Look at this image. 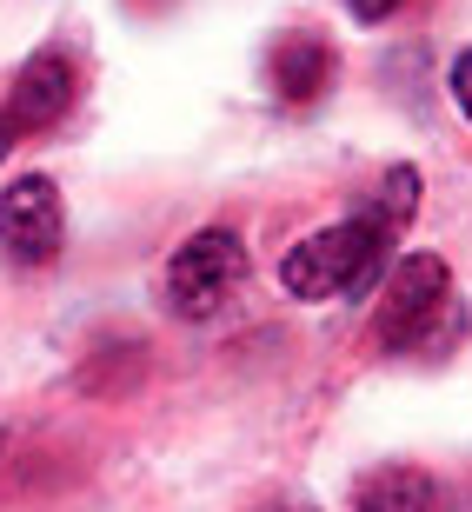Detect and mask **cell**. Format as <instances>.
I'll use <instances>...</instances> for the list:
<instances>
[{"label": "cell", "mask_w": 472, "mask_h": 512, "mask_svg": "<svg viewBox=\"0 0 472 512\" xmlns=\"http://www.w3.org/2000/svg\"><path fill=\"white\" fill-rule=\"evenodd\" d=\"M353 512H439V479L419 466H379L359 479Z\"/></svg>", "instance_id": "obj_7"}, {"label": "cell", "mask_w": 472, "mask_h": 512, "mask_svg": "<svg viewBox=\"0 0 472 512\" xmlns=\"http://www.w3.org/2000/svg\"><path fill=\"white\" fill-rule=\"evenodd\" d=\"M346 7H353V20H386L399 0H346Z\"/></svg>", "instance_id": "obj_9"}, {"label": "cell", "mask_w": 472, "mask_h": 512, "mask_svg": "<svg viewBox=\"0 0 472 512\" xmlns=\"http://www.w3.org/2000/svg\"><path fill=\"white\" fill-rule=\"evenodd\" d=\"M453 100H459V114L472 120V47L453 60Z\"/></svg>", "instance_id": "obj_8"}, {"label": "cell", "mask_w": 472, "mask_h": 512, "mask_svg": "<svg viewBox=\"0 0 472 512\" xmlns=\"http://www.w3.org/2000/svg\"><path fill=\"white\" fill-rule=\"evenodd\" d=\"M393 233L379 213H353L340 227L313 233L280 260V286L293 300H346V293H366L379 280V266L393 253Z\"/></svg>", "instance_id": "obj_1"}, {"label": "cell", "mask_w": 472, "mask_h": 512, "mask_svg": "<svg viewBox=\"0 0 472 512\" xmlns=\"http://www.w3.org/2000/svg\"><path fill=\"white\" fill-rule=\"evenodd\" d=\"M7 147H14V120L0 114V160H7Z\"/></svg>", "instance_id": "obj_10"}, {"label": "cell", "mask_w": 472, "mask_h": 512, "mask_svg": "<svg viewBox=\"0 0 472 512\" xmlns=\"http://www.w3.org/2000/svg\"><path fill=\"white\" fill-rule=\"evenodd\" d=\"M466 326L453 300V273L439 253H406L386 273V293L373 306V333L386 353H419V346H446Z\"/></svg>", "instance_id": "obj_2"}, {"label": "cell", "mask_w": 472, "mask_h": 512, "mask_svg": "<svg viewBox=\"0 0 472 512\" xmlns=\"http://www.w3.org/2000/svg\"><path fill=\"white\" fill-rule=\"evenodd\" d=\"M273 94L293 100V107H306V100L326 94V80H333V47H326L320 34H286L280 47H273Z\"/></svg>", "instance_id": "obj_6"}, {"label": "cell", "mask_w": 472, "mask_h": 512, "mask_svg": "<svg viewBox=\"0 0 472 512\" xmlns=\"http://www.w3.org/2000/svg\"><path fill=\"white\" fill-rule=\"evenodd\" d=\"M67 240V207H60V187L54 180H14V187L0 193V247L14 266H47Z\"/></svg>", "instance_id": "obj_4"}, {"label": "cell", "mask_w": 472, "mask_h": 512, "mask_svg": "<svg viewBox=\"0 0 472 512\" xmlns=\"http://www.w3.org/2000/svg\"><path fill=\"white\" fill-rule=\"evenodd\" d=\"M240 280H246L240 233L207 227V233H193L187 247L167 260V306L180 313V320H213V313L240 293Z\"/></svg>", "instance_id": "obj_3"}, {"label": "cell", "mask_w": 472, "mask_h": 512, "mask_svg": "<svg viewBox=\"0 0 472 512\" xmlns=\"http://www.w3.org/2000/svg\"><path fill=\"white\" fill-rule=\"evenodd\" d=\"M0 446H7V433H0Z\"/></svg>", "instance_id": "obj_11"}, {"label": "cell", "mask_w": 472, "mask_h": 512, "mask_svg": "<svg viewBox=\"0 0 472 512\" xmlns=\"http://www.w3.org/2000/svg\"><path fill=\"white\" fill-rule=\"evenodd\" d=\"M74 60L67 54H34L27 67H20V80H14V94H7V107L0 114L14 120V133H27V127H54L67 107H74Z\"/></svg>", "instance_id": "obj_5"}]
</instances>
